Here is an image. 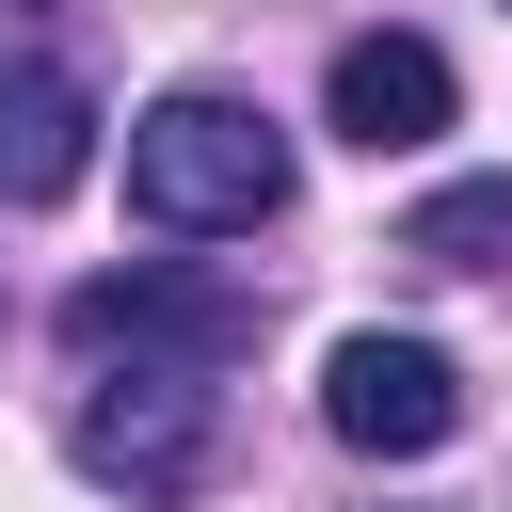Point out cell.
I'll list each match as a JSON object with an SVG mask.
<instances>
[{
  "label": "cell",
  "mask_w": 512,
  "mask_h": 512,
  "mask_svg": "<svg viewBox=\"0 0 512 512\" xmlns=\"http://www.w3.org/2000/svg\"><path fill=\"white\" fill-rule=\"evenodd\" d=\"M320 416H336V448H368V464H416V448H448V432H464V368H448L432 336H336V368H320Z\"/></svg>",
  "instance_id": "cell-4"
},
{
  "label": "cell",
  "mask_w": 512,
  "mask_h": 512,
  "mask_svg": "<svg viewBox=\"0 0 512 512\" xmlns=\"http://www.w3.org/2000/svg\"><path fill=\"white\" fill-rule=\"evenodd\" d=\"M96 176V96L64 64H0V208H64Z\"/></svg>",
  "instance_id": "cell-6"
},
{
  "label": "cell",
  "mask_w": 512,
  "mask_h": 512,
  "mask_svg": "<svg viewBox=\"0 0 512 512\" xmlns=\"http://www.w3.org/2000/svg\"><path fill=\"white\" fill-rule=\"evenodd\" d=\"M64 352H96V368H240L256 352V304L240 288H208V272H96V288H64Z\"/></svg>",
  "instance_id": "cell-2"
},
{
  "label": "cell",
  "mask_w": 512,
  "mask_h": 512,
  "mask_svg": "<svg viewBox=\"0 0 512 512\" xmlns=\"http://www.w3.org/2000/svg\"><path fill=\"white\" fill-rule=\"evenodd\" d=\"M320 112H336V144L416 160V144L448 128V48H432V32H352V48H336V80H320Z\"/></svg>",
  "instance_id": "cell-5"
},
{
  "label": "cell",
  "mask_w": 512,
  "mask_h": 512,
  "mask_svg": "<svg viewBox=\"0 0 512 512\" xmlns=\"http://www.w3.org/2000/svg\"><path fill=\"white\" fill-rule=\"evenodd\" d=\"M208 432H224V384L208 368H96V400H80V480H112V496H192L208 480Z\"/></svg>",
  "instance_id": "cell-3"
},
{
  "label": "cell",
  "mask_w": 512,
  "mask_h": 512,
  "mask_svg": "<svg viewBox=\"0 0 512 512\" xmlns=\"http://www.w3.org/2000/svg\"><path fill=\"white\" fill-rule=\"evenodd\" d=\"M400 256H416V272H512V176H448V192H416Z\"/></svg>",
  "instance_id": "cell-7"
},
{
  "label": "cell",
  "mask_w": 512,
  "mask_h": 512,
  "mask_svg": "<svg viewBox=\"0 0 512 512\" xmlns=\"http://www.w3.org/2000/svg\"><path fill=\"white\" fill-rule=\"evenodd\" d=\"M128 208L176 240H256L288 208V128L256 96H160L128 112Z\"/></svg>",
  "instance_id": "cell-1"
},
{
  "label": "cell",
  "mask_w": 512,
  "mask_h": 512,
  "mask_svg": "<svg viewBox=\"0 0 512 512\" xmlns=\"http://www.w3.org/2000/svg\"><path fill=\"white\" fill-rule=\"evenodd\" d=\"M0 16H16V0H0Z\"/></svg>",
  "instance_id": "cell-8"
}]
</instances>
